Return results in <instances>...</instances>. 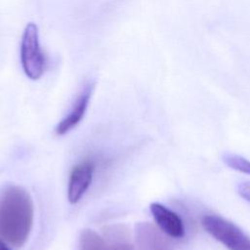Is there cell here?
<instances>
[{
    "instance_id": "7",
    "label": "cell",
    "mask_w": 250,
    "mask_h": 250,
    "mask_svg": "<svg viewBox=\"0 0 250 250\" xmlns=\"http://www.w3.org/2000/svg\"><path fill=\"white\" fill-rule=\"evenodd\" d=\"M149 209L157 227L164 233L174 238H182L185 235L184 223L176 212L157 202L151 203Z\"/></svg>"
},
{
    "instance_id": "5",
    "label": "cell",
    "mask_w": 250,
    "mask_h": 250,
    "mask_svg": "<svg viewBox=\"0 0 250 250\" xmlns=\"http://www.w3.org/2000/svg\"><path fill=\"white\" fill-rule=\"evenodd\" d=\"M135 241L139 250H172L164 232L149 222L136 224Z\"/></svg>"
},
{
    "instance_id": "9",
    "label": "cell",
    "mask_w": 250,
    "mask_h": 250,
    "mask_svg": "<svg viewBox=\"0 0 250 250\" xmlns=\"http://www.w3.org/2000/svg\"><path fill=\"white\" fill-rule=\"evenodd\" d=\"M78 250H108L103 236L90 229L81 231L78 240Z\"/></svg>"
},
{
    "instance_id": "11",
    "label": "cell",
    "mask_w": 250,
    "mask_h": 250,
    "mask_svg": "<svg viewBox=\"0 0 250 250\" xmlns=\"http://www.w3.org/2000/svg\"><path fill=\"white\" fill-rule=\"evenodd\" d=\"M237 192L243 199L250 202V181L241 182L237 186Z\"/></svg>"
},
{
    "instance_id": "10",
    "label": "cell",
    "mask_w": 250,
    "mask_h": 250,
    "mask_svg": "<svg viewBox=\"0 0 250 250\" xmlns=\"http://www.w3.org/2000/svg\"><path fill=\"white\" fill-rule=\"evenodd\" d=\"M222 159L224 163L229 168L240 173L250 175V161L247 158L236 153L226 152L222 155Z\"/></svg>"
},
{
    "instance_id": "2",
    "label": "cell",
    "mask_w": 250,
    "mask_h": 250,
    "mask_svg": "<svg viewBox=\"0 0 250 250\" xmlns=\"http://www.w3.org/2000/svg\"><path fill=\"white\" fill-rule=\"evenodd\" d=\"M204 229L229 250H250V236L228 219L207 214L202 218Z\"/></svg>"
},
{
    "instance_id": "3",
    "label": "cell",
    "mask_w": 250,
    "mask_h": 250,
    "mask_svg": "<svg viewBox=\"0 0 250 250\" xmlns=\"http://www.w3.org/2000/svg\"><path fill=\"white\" fill-rule=\"evenodd\" d=\"M21 62L25 75L32 80L39 79L46 69V57L40 46L38 28L33 22H29L22 33Z\"/></svg>"
},
{
    "instance_id": "8",
    "label": "cell",
    "mask_w": 250,
    "mask_h": 250,
    "mask_svg": "<svg viewBox=\"0 0 250 250\" xmlns=\"http://www.w3.org/2000/svg\"><path fill=\"white\" fill-rule=\"evenodd\" d=\"M103 238L108 250H133L130 231L123 224H113L103 228Z\"/></svg>"
},
{
    "instance_id": "4",
    "label": "cell",
    "mask_w": 250,
    "mask_h": 250,
    "mask_svg": "<svg viewBox=\"0 0 250 250\" xmlns=\"http://www.w3.org/2000/svg\"><path fill=\"white\" fill-rule=\"evenodd\" d=\"M94 90V84L88 83L81 90L76 100L74 101L71 108L67 114L57 124L55 127V133L58 136H62L74 129L83 119L87 107L89 105L91 96Z\"/></svg>"
},
{
    "instance_id": "1",
    "label": "cell",
    "mask_w": 250,
    "mask_h": 250,
    "mask_svg": "<svg viewBox=\"0 0 250 250\" xmlns=\"http://www.w3.org/2000/svg\"><path fill=\"white\" fill-rule=\"evenodd\" d=\"M34 207L30 194L21 187L9 185L0 192V238L21 247L33 226Z\"/></svg>"
},
{
    "instance_id": "6",
    "label": "cell",
    "mask_w": 250,
    "mask_h": 250,
    "mask_svg": "<svg viewBox=\"0 0 250 250\" xmlns=\"http://www.w3.org/2000/svg\"><path fill=\"white\" fill-rule=\"evenodd\" d=\"M95 166L91 161L76 164L69 175L67 198L71 204H76L85 194L91 185Z\"/></svg>"
},
{
    "instance_id": "12",
    "label": "cell",
    "mask_w": 250,
    "mask_h": 250,
    "mask_svg": "<svg viewBox=\"0 0 250 250\" xmlns=\"http://www.w3.org/2000/svg\"><path fill=\"white\" fill-rule=\"evenodd\" d=\"M0 250H11V248L8 246V243L1 238H0Z\"/></svg>"
}]
</instances>
